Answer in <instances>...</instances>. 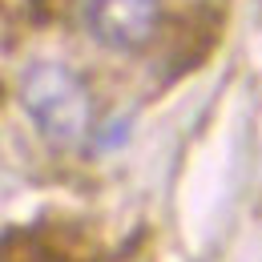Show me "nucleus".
<instances>
[{
	"mask_svg": "<svg viewBox=\"0 0 262 262\" xmlns=\"http://www.w3.org/2000/svg\"><path fill=\"white\" fill-rule=\"evenodd\" d=\"M16 101L40 141L53 149H81L93 133V93L65 61H29L16 81Z\"/></svg>",
	"mask_w": 262,
	"mask_h": 262,
	"instance_id": "obj_1",
	"label": "nucleus"
},
{
	"mask_svg": "<svg viewBox=\"0 0 262 262\" xmlns=\"http://www.w3.org/2000/svg\"><path fill=\"white\" fill-rule=\"evenodd\" d=\"M81 25L105 53H141L162 29V0H81Z\"/></svg>",
	"mask_w": 262,
	"mask_h": 262,
	"instance_id": "obj_2",
	"label": "nucleus"
}]
</instances>
